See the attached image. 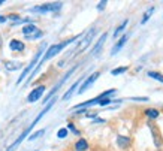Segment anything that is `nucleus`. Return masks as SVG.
I'll list each match as a JSON object with an SVG mask.
<instances>
[{"label":"nucleus","mask_w":163,"mask_h":151,"mask_svg":"<svg viewBox=\"0 0 163 151\" xmlns=\"http://www.w3.org/2000/svg\"><path fill=\"white\" fill-rule=\"evenodd\" d=\"M79 38H81V36H74V38H71V39H67V40H64V42H61V43H56V45H51V46H50L48 49H46V53H45V56L42 57V60H40V61L38 63V66H36V69H35V70L32 72V75H30V78H29V81H27L26 84H29V82H30V81L33 79V77H35V75H36L38 72H39V69H40V66H42V64H43L45 61H48L50 59H53L54 56H57V54H58V53L61 51V49H64V48H66L67 45H71L72 42H75V40H78Z\"/></svg>","instance_id":"obj_1"},{"label":"nucleus","mask_w":163,"mask_h":151,"mask_svg":"<svg viewBox=\"0 0 163 151\" xmlns=\"http://www.w3.org/2000/svg\"><path fill=\"white\" fill-rule=\"evenodd\" d=\"M43 49H45V43H42V46H40V48L38 49V53H36V54H35V57L32 59L30 64H29V66H27V67H26L24 70H22V73L19 75V78L17 79V85H19V84H21L22 81H24V79H26V77H27V75L30 73V70H32V69H33V67H35V66H36L38 63H39V59H40V56L43 54Z\"/></svg>","instance_id":"obj_2"},{"label":"nucleus","mask_w":163,"mask_h":151,"mask_svg":"<svg viewBox=\"0 0 163 151\" xmlns=\"http://www.w3.org/2000/svg\"><path fill=\"white\" fill-rule=\"evenodd\" d=\"M75 70H76V66H74L72 69H69V70L66 72V75H64V77H63V78H61V79H60V81H58V82H57V84H56L54 87H53V90H51V91H50L48 94L45 96V99H43V103H48V102H50V100H51V97H53V96H54V94L57 93V90H58V88H60V87H61V85H63V84H64L66 81H67V78L71 77V75H72V73H74Z\"/></svg>","instance_id":"obj_3"},{"label":"nucleus","mask_w":163,"mask_h":151,"mask_svg":"<svg viewBox=\"0 0 163 151\" xmlns=\"http://www.w3.org/2000/svg\"><path fill=\"white\" fill-rule=\"evenodd\" d=\"M22 32V35L26 36V39H29V40H33V39H39V38H42L43 36V33L35 26V24H26L24 26V29L21 30Z\"/></svg>","instance_id":"obj_4"},{"label":"nucleus","mask_w":163,"mask_h":151,"mask_svg":"<svg viewBox=\"0 0 163 151\" xmlns=\"http://www.w3.org/2000/svg\"><path fill=\"white\" fill-rule=\"evenodd\" d=\"M94 35H96V29H91L90 32H87V33H85V36H84V38L81 39V42L78 43V46L75 48V51H74V53H71V54H74V56H75V54H78V53H82L84 49H85V48L91 43V40H93V38H94Z\"/></svg>","instance_id":"obj_5"},{"label":"nucleus","mask_w":163,"mask_h":151,"mask_svg":"<svg viewBox=\"0 0 163 151\" xmlns=\"http://www.w3.org/2000/svg\"><path fill=\"white\" fill-rule=\"evenodd\" d=\"M63 6V3L57 2V3H45V5H40V6H36V8H32L30 12H36V14H45V12H56V11H60Z\"/></svg>","instance_id":"obj_6"},{"label":"nucleus","mask_w":163,"mask_h":151,"mask_svg":"<svg viewBox=\"0 0 163 151\" xmlns=\"http://www.w3.org/2000/svg\"><path fill=\"white\" fill-rule=\"evenodd\" d=\"M43 91H45V87H43V85L36 87V88L32 90L30 94L27 96V102H29V103H35V102H38V100L43 96Z\"/></svg>","instance_id":"obj_7"},{"label":"nucleus","mask_w":163,"mask_h":151,"mask_svg":"<svg viewBox=\"0 0 163 151\" xmlns=\"http://www.w3.org/2000/svg\"><path fill=\"white\" fill-rule=\"evenodd\" d=\"M97 78H99V72H94V73H91L90 77H88V78H87V79L82 82V85L79 87V90H78V94H82L85 90H88V88L93 85V82H94Z\"/></svg>","instance_id":"obj_8"},{"label":"nucleus","mask_w":163,"mask_h":151,"mask_svg":"<svg viewBox=\"0 0 163 151\" xmlns=\"http://www.w3.org/2000/svg\"><path fill=\"white\" fill-rule=\"evenodd\" d=\"M56 100H57V99L54 97V99H51V100H50V102H48V103H46V105H45V108H43V109H42V111L39 112V115H38V117H36V118L33 120V123L30 124V127H32V129H33V127H35V126L38 124V121H40V118H42V117H43V115H45L46 112H48V111H50V109H51V108L54 106V103H56Z\"/></svg>","instance_id":"obj_9"},{"label":"nucleus","mask_w":163,"mask_h":151,"mask_svg":"<svg viewBox=\"0 0 163 151\" xmlns=\"http://www.w3.org/2000/svg\"><path fill=\"white\" fill-rule=\"evenodd\" d=\"M30 130H32V127L29 126V127H27V129H26L24 132H22V133L19 135V138H18V139H17V141H15V142H14V144H12V145H11V147H9L8 150H6V151H14V148H17V147H18V145H19V144L22 142V141H24V139L27 138V135L30 133Z\"/></svg>","instance_id":"obj_10"},{"label":"nucleus","mask_w":163,"mask_h":151,"mask_svg":"<svg viewBox=\"0 0 163 151\" xmlns=\"http://www.w3.org/2000/svg\"><path fill=\"white\" fill-rule=\"evenodd\" d=\"M106 36H108V35H106V33H103V35L100 36V39L97 40V43L94 45V48H93V49H91V54H93V56H94V57H96V56H99V53H100V49L103 48V43H105V40H106Z\"/></svg>","instance_id":"obj_11"},{"label":"nucleus","mask_w":163,"mask_h":151,"mask_svg":"<svg viewBox=\"0 0 163 151\" xmlns=\"http://www.w3.org/2000/svg\"><path fill=\"white\" fill-rule=\"evenodd\" d=\"M127 39H129V35H124V36H123V38H121V39H120V40L117 42V43H115V46H114V48L111 49V54H112V56H115V54H117V53L120 51V49H121V48H123V46L126 45Z\"/></svg>","instance_id":"obj_12"},{"label":"nucleus","mask_w":163,"mask_h":151,"mask_svg":"<svg viewBox=\"0 0 163 151\" xmlns=\"http://www.w3.org/2000/svg\"><path fill=\"white\" fill-rule=\"evenodd\" d=\"M9 48L12 51H24V43L21 40H17V39H12L9 42Z\"/></svg>","instance_id":"obj_13"},{"label":"nucleus","mask_w":163,"mask_h":151,"mask_svg":"<svg viewBox=\"0 0 163 151\" xmlns=\"http://www.w3.org/2000/svg\"><path fill=\"white\" fill-rule=\"evenodd\" d=\"M81 81H82V78H79V79H78L76 82H74V84H72V87H71V88H69V90H67V91L64 93V96H63V100H67V99H71V97H72V94L75 93L76 87H78V85L81 84Z\"/></svg>","instance_id":"obj_14"},{"label":"nucleus","mask_w":163,"mask_h":151,"mask_svg":"<svg viewBox=\"0 0 163 151\" xmlns=\"http://www.w3.org/2000/svg\"><path fill=\"white\" fill-rule=\"evenodd\" d=\"M75 150H76V151H85V150H88L87 141H85V139H78L76 144H75Z\"/></svg>","instance_id":"obj_15"},{"label":"nucleus","mask_w":163,"mask_h":151,"mask_svg":"<svg viewBox=\"0 0 163 151\" xmlns=\"http://www.w3.org/2000/svg\"><path fill=\"white\" fill-rule=\"evenodd\" d=\"M117 144H118L120 148H126V147L130 144V139H129L127 136H118V138H117Z\"/></svg>","instance_id":"obj_16"},{"label":"nucleus","mask_w":163,"mask_h":151,"mask_svg":"<svg viewBox=\"0 0 163 151\" xmlns=\"http://www.w3.org/2000/svg\"><path fill=\"white\" fill-rule=\"evenodd\" d=\"M5 67H6L8 70H18V69L21 67V63H18V61H6V63H5Z\"/></svg>","instance_id":"obj_17"},{"label":"nucleus","mask_w":163,"mask_h":151,"mask_svg":"<svg viewBox=\"0 0 163 151\" xmlns=\"http://www.w3.org/2000/svg\"><path fill=\"white\" fill-rule=\"evenodd\" d=\"M148 77H150V78H154V79H157V81H160V82H163V75L159 73V72L151 70V72H148Z\"/></svg>","instance_id":"obj_18"},{"label":"nucleus","mask_w":163,"mask_h":151,"mask_svg":"<svg viewBox=\"0 0 163 151\" xmlns=\"http://www.w3.org/2000/svg\"><path fill=\"white\" fill-rule=\"evenodd\" d=\"M127 24H129V20L123 21V22H121V26H118V29L114 32V38H117V36H118V35H120V33H121V32H123V30L126 29V26H127Z\"/></svg>","instance_id":"obj_19"},{"label":"nucleus","mask_w":163,"mask_h":151,"mask_svg":"<svg viewBox=\"0 0 163 151\" xmlns=\"http://www.w3.org/2000/svg\"><path fill=\"white\" fill-rule=\"evenodd\" d=\"M150 130L153 132V138H154L156 147H160V142H159V135H157V130H156V127H154V124H150Z\"/></svg>","instance_id":"obj_20"},{"label":"nucleus","mask_w":163,"mask_h":151,"mask_svg":"<svg viewBox=\"0 0 163 151\" xmlns=\"http://www.w3.org/2000/svg\"><path fill=\"white\" fill-rule=\"evenodd\" d=\"M127 70V66H123V67H117V69H112L111 70V73L114 75V77H117V75H121V73H124Z\"/></svg>","instance_id":"obj_21"},{"label":"nucleus","mask_w":163,"mask_h":151,"mask_svg":"<svg viewBox=\"0 0 163 151\" xmlns=\"http://www.w3.org/2000/svg\"><path fill=\"white\" fill-rule=\"evenodd\" d=\"M145 114H147V117H148V118H157L160 112H159L157 109H147V111H145Z\"/></svg>","instance_id":"obj_22"},{"label":"nucleus","mask_w":163,"mask_h":151,"mask_svg":"<svg viewBox=\"0 0 163 151\" xmlns=\"http://www.w3.org/2000/svg\"><path fill=\"white\" fill-rule=\"evenodd\" d=\"M153 12H154V8H150V9H148V11L144 14V18H142V21H141V22H142V24H145V22L148 21V18L153 15Z\"/></svg>","instance_id":"obj_23"},{"label":"nucleus","mask_w":163,"mask_h":151,"mask_svg":"<svg viewBox=\"0 0 163 151\" xmlns=\"http://www.w3.org/2000/svg\"><path fill=\"white\" fill-rule=\"evenodd\" d=\"M43 133H45V130H43V129H42V130H38V132H35L33 135H30V136H29V141H35V139H38L39 136H42Z\"/></svg>","instance_id":"obj_24"},{"label":"nucleus","mask_w":163,"mask_h":151,"mask_svg":"<svg viewBox=\"0 0 163 151\" xmlns=\"http://www.w3.org/2000/svg\"><path fill=\"white\" fill-rule=\"evenodd\" d=\"M67 136V129L66 127H63V129H60L58 132H57V138L58 139H64Z\"/></svg>","instance_id":"obj_25"},{"label":"nucleus","mask_w":163,"mask_h":151,"mask_svg":"<svg viewBox=\"0 0 163 151\" xmlns=\"http://www.w3.org/2000/svg\"><path fill=\"white\" fill-rule=\"evenodd\" d=\"M111 102H112L111 99L105 97V99H99V103H97V105H100V106H106V105H109Z\"/></svg>","instance_id":"obj_26"},{"label":"nucleus","mask_w":163,"mask_h":151,"mask_svg":"<svg viewBox=\"0 0 163 151\" xmlns=\"http://www.w3.org/2000/svg\"><path fill=\"white\" fill-rule=\"evenodd\" d=\"M67 130H72V132H74L75 135H79V132H78V130L75 129V126H74L72 123H69V124H67Z\"/></svg>","instance_id":"obj_27"},{"label":"nucleus","mask_w":163,"mask_h":151,"mask_svg":"<svg viewBox=\"0 0 163 151\" xmlns=\"http://www.w3.org/2000/svg\"><path fill=\"white\" fill-rule=\"evenodd\" d=\"M132 100H138V102H147L148 97H130Z\"/></svg>","instance_id":"obj_28"},{"label":"nucleus","mask_w":163,"mask_h":151,"mask_svg":"<svg viewBox=\"0 0 163 151\" xmlns=\"http://www.w3.org/2000/svg\"><path fill=\"white\" fill-rule=\"evenodd\" d=\"M105 6H106V2L103 0V2H100V3L97 5V9H99V11H103V9H105Z\"/></svg>","instance_id":"obj_29"},{"label":"nucleus","mask_w":163,"mask_h":151,"mask_svg":"<svg viewBox=\"0 0 163 151\" xmlns=\"http://www.w3.org/2000/svg\"><path fill=\"white\" fill-rule=\"evenodd\" d=\"M6 20H8L6 17H3V15H0V22H5Z\"/></svg>","instance_id":"obj_30"},{"label":"nucleus","mask_w":163,"mask_h":151,"mask_svg":"<svg viewBox=\"0 0 163 151\" xmlns=\"http://www.w3.org/2000/svg\"><path fill=\"white\" fill-rule=\"evenodd\" d=\"M94 123H105V120H102V118H96Z\"/></svg>","instance_id":"obj_31"}]
</instances>
